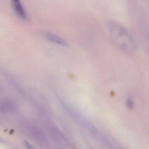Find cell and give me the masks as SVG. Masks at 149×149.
I'll list each match as a JSON object with an SVG mask.
<instances>
[{"label":"cell","instance_id":"6da1fadb","mask_svg":"<svg viewBox=\"0 0 149 149\" xmlns=\"http://www.w3.org/2000/svg\"><path fill=\"white\" fill-rule=\"evenodd\" d=\"M109 31L112 40L119 45L121 48L128 49L134 46L133 39L127 30L117 22H111Z\"/></svg>","mask_w":149,"mask_h":149},{"label":"cell","instance_id":"7a4b0ae2","mask_svg":"<svg viewBox=\"0 0 149 149\" xmlns=\"http://www.w3.org/2000/svg\"><path fill=\"white\" fill-rule=\"evenodd\" d=\"M11 1L14 11L16 15L21 19L26 20L27 15L22 4L21 0H11Z\"/></svg>","mask_w":149,"mask_h":149},{"label":"cell","instance_id":"3957f363","mask_svg":"<svg viewBox=\"0 0 149 149\" xmlns=\"http://www.w3.org/2000/svg\"><path fill=\"white\" fill-rule=\"evenodd\" d=\"M44 35L46 38L51 42L63 47H67L68 46V43L66 41L59 36L56 35L54 34L47 32L45 33Z\"/></svg>","mask_w":149,"mask_h":149},{"label":"cell","instance_id":"277c9868","mask_svg":"<svg viewBox=\"0 0 149 149\" xmlns=\"http://www.w3.org/2000/svg\"><path fill=\"white\" fill-rule=\"evenodd\" d=\"M15 109V105L11 101L4 100L0 102V111L3 112H11L14 111Z\"/></svg>","mask_w":149,"mask_h":149},{"label":"cell","instance_id":"5b68a950","mask_svg":"<svg viewBox=\"0 0 149 149\" xmlns=\"http://www.w3.org/2000/svg\"><path fill=\"white\" fill-rule=\"evenodd\" d=\"M24 145H25L27 148H28V149H34V148L33 147V146H32L31 144L27 142V141H24Z\"/></svg>","mask_w":149,"mask_h":149},{"label":"cell","instance_id":"8992f818","mask_svg":"<svg viewBox=\"0 0 149 149\" xmlns=\"http://www.w3.org/2000/svg\"><path fill=\"white\" fill-rule=\"evenodd\" d=\"M126 103H127L126 104H127L128 108H130V109H132V107H133V103H132V101H131L130 100H128Z\"/></svg>","mask_w":149,"mask_h":149}]
</instances>
